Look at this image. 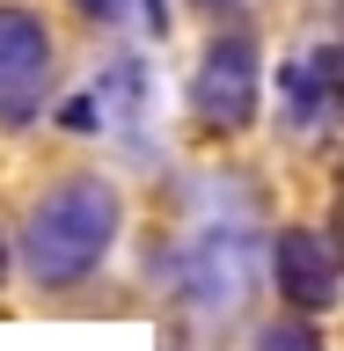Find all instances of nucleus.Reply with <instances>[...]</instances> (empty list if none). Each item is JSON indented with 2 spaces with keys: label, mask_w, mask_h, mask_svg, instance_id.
<instances>
[{
  "label": "nucleus",
  "mask_w": 344,
  "mask_h": 351,
  "mask_svg": "<svg viewBox=\"0 0 344 351\" xmlns=\"http://www.w3.org/2000/svg\"><path fill=\"white\" fill-rule=\"evenodd\" d=\"M117 219H125V205H117V191L103 176H59L22 219V271L44 293H66V285L95 278L110 241H117Z\"/></svg>",
  "instance_id": "1"
},
{
  "label": "nucleus",
  "mask_w": 344,
  "mask_h": 351,
  "mask_svg": "<svg viewBox=\"0 0 344 351\" xmlns=\"http://www.w3.org/2000/svg\"><path fill=\"white\" fill-rule=\"evenodd\" d=\"M257 103H264L257 29L227 22V29H213V44H205V59H198V73H191V117L227 139V132H249V125H257Z\"/></svg>",
  "instance_id": "2"
},
{
  "label": "nucleus",
  "mask_w": 344,
  "mask_h": 351,
  "mask_svg": "<svg viewBox=\"0 0 344 351\" xmlns=\"http://www.w3.org/2000/svg\"><path fill=\"white\" fill-rule=\"evenodd\" d=\"M51 29H44L37 8H22V0H0V125L22 132L37 125L44 103H51Z\"/></svg>",
  "instance_id": "3"
},
{
  "label": "nucleus",
  "mask_w": 344,
  "mask_h": 351,
  "mask_svg": "<svg viewBox=\"0 0 344 351\" xmlns=\"http://www.w3.org/2000/svg\"><path fill=\"white\" fill-rule=\"evenodd\" d=\"M249 278H257V241H249L242 219H213V227L176 256V293H183L191 315H235Z\"/></svg>",
  "instance_id": "4"
},
{
  "label": "nucleus",
  "mask_w": 344,
  "mask_h": 351,
  "mask_svg": "<svg viewBox=\"0 0 344 351\" xmlns=\"http://www.w3.org/2000/svg\"><path fill=\"white\" fill-rule=\"evenodd\" d=\"M279 125L293 139H337L344 132V37H315L279 66Z\"/></svg>",
  "instance_id": "5"
},
{
  "label": "nucleus",
  "mask_w": 344,
  "mask_h": 351,
  "mask_svg": "<svg viewBox=\"0 0 344 351\" xmlns=\"http://www.w3.org/2000/svg\"><path fill=\"white\" fill-rule=\"evenodd\" d=\"M271 278H279V300L293 315H330L337 307V285H344V263L330 249V234L315 227H279L271 234Z\"/></svg>",
  "instance_id": "6"
},
{
  "label": "nucleus",
  "mask_w": 344,
  "mask_h": 351,
  "mask_svg": "<svg viewBox=\"0 0 344 351\" xmlns=\"http://www.w3.org/2000/svg\"><path fill=\"white\" fill-rule=\"evenodd\" d=\"M95 117H103V132H139V110H147V66L139 59H110L103 73H95Z\"/></svg>",
  "instance_id": "7"
},
{
  "label": "nucleus",
  "mask_w": 344,
  "mask_h": 351,
  "mask_svg": "<svg viewBox=\"0 0 344 351\" xmlns=\"http://www.w3.org/2000/svg\"><path fill=\"white\" fill-rule=\"evenodd\" d=\"M257 351H323V337L308 329V315H293V322H271V329H264Z\"/></svg>",
  "instance_id": "8"
},
{
  "label": "nucleus",
  "mask_w": 344,
  "mask_h": 351,
  "mask_svg": "<svg viewBox=\"0 0 344 351\" xmlns=\"http://www.w3.org/2000/svg\"><path fill=\"white\" fill-rule=\"evenodd\" d=\"M81 8V22H95V29H117V22L132 15V0H73Z\"/></svg>",
  "instance_id": "9"
},
{
  "label": "nucleus",
  "mask_w": 344,
  "mask_h": 351,
  "mask_svg": "<svg viewBox=\"0 0 344 351\" xmlns=\"http://www.w3.org/2000/svg\"><path fill=\"white\" fill-rule=\"evenodd\" d=\"M330 249H337V263H344V161H337V183H330Z\"/></svg>",
  "instance_id": "10"
},
{
  "label": "nucleus",
  "mask_w": 344,
  "mask_h": 351,
  "mask_svg": "<svg viewBox=\"0 0 344 351\" xmlns=\"http://www.w3.org/2000/svg\"><path fill=\"white\" fill-rule=\"evenodd\" d=\"M139 22H147L154 37H169V0H139Z\"/></svg>",
  "instance_id": "11"
},
{
  "label": "nucleus",
  "mask_w": 344,
  "mask_h": 351,
  "mask_svg": "<svg viewBox=\"0 0 344 351\" xmlns=\"http://www.w3.org/2000/svg\"><path fill=\"white\" fill-rule=\"evenodd\" d=\"M191 8H198V15H213V22L220 15H242V0H191Z\"/></svg>",
  "instance_id": "12"
},
{
  "label": "nucleus",
  "mask_w": 344,
  "mask_h": 351,
  "mask_svg": "<svg viewBox=\"0 0 344 351\" xmlns=\"http://www.w3.org/2000/svg\"><path fill=\"white\" fill-rule=\"evenodd\" d=\"M0 278H8V241H0Z\"/></svg>",
  "instance_id": "13"
}]
</instances>
